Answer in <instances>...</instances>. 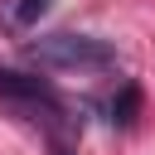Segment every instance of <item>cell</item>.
<instances>
[{
  "label": "cell",
  "instance_id": "1",
  "mask_svg": "<svg viewBox=\"0 0 155 155\" xmlns=\"http://www.w3.org/2000/svg\"><path fill=\"white\" fill-rule=\"evenodd\" d=\"M24 58L39 63V68H58V73H97V68L116 63L111 44L92 39V34H44V39H29Z\"/></svg>",
  "mask_w": 155,
  "mask_h": 155
},
{
  "label": "cell",
  "instance_id": "2",
  "mask_svg": "<svg viewBox=\"0 0 155 155\" xmlns=\"http://www.w3.org/2000/svg\"><path fill=\"white\" fill-rule=\"evenodd\" d=\"M136 116H140V87L126 82V87L111 97V121H116V126H131Z\"/></svg>",
  "mask_w": 155,
  "mask_h": 155
},
{
  "label": "cell",
  "instance_id": "3",
  "mask_svg": "<svg viewBox=\"0 0 155 155\" xmlns=\"http://www.w3.org/2000/svg\"><path fill=\"white\" fill-rule=\"evenodd\" d=\"M48 5H53V0H19V5H15V24H34L39 15H48Z\"/></svg>",
  "mask_w": 155,
  "mask_h": 155
}]
</instances>
